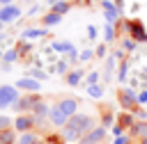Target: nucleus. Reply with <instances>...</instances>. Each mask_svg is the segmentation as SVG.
<instances>
[{"instance_id":"26","label":"nucleus","mask_w":147,"mask_h":144,"mask_svg":"<svg viewBox=\"0 0 147 144\" xmlns=\"http://www.w3.org/2000/svg\"><path fill=\"white\" fill-rule=\"evenodd\" d=\"M87 34H90V39H96V27L90 25V27H87Z\"/></svg>"},{"instance_id":"28","label":"nucleus","mask_w":147,"mask_h":144,"mask_svg":"<svg viewBox=\"0 0 147 144\" xmlns=\"http://www.w3.org/2000/svg\"><path fill=\"white\" fill-rule=\"evenodd\" d=\"M129 142V137H124V135H117V139H115V144H126Z\"/></svg>"},{"instance_id":"1","label":"nucleus","mask_w":147,"mask_h":144,"mask_svg":"<svg viewBox=\"0 0 147 144\" xmlns=\"http://www.w3.org/2000/svg\"><path fill=\"white\" fill-rule=\"evenodd\" d=\"M92 128H94V119L90 114H78L76 112L74 117H69L67 126L62 128V137L67 142H76V139H83Z\"/></svg>"},{"instance_id":"19","label":"nucleus","mask_w":147,"mask_h":144,"mask_svg":"<svg viewBox=\"0 0 147 144\" xmlns=\"http://www.w3.org/2000/svg\"><path fill=\"white\" fill-rule=\"evenodd\" d=\"M103 39H106L108 43L115 39V25H113V23H106V27H103Z\"/></svg>"},{"instance_id":"9","label":"nucleus","mask_w":147,"mask_h":144,"mask_svg":"<svg viewBox=\"0 0 147 144\" xmlns=\"http://www.w3.org/2000/svg\"><path fill=\"white\" fill-rule=\"evenodd\" d=\"M103 137H106V126H94V128H92L80 142H99V144H101Z\"/></svg>"},{"instance_id":"18","label":"nucleus","mask_w":147,"mask_h":144,"mask_svg":"<svg viewBox=\"0 0 147 144\" xmlns=\"http://www.w3.org/2000/svg\"><path fill=\"white\" fill-rule=\"evenodd\" d=\"M53 11H57V14H67V11H69V2H67V0H57V2H53Z\"/></svg>"},{"instance_id":"15","label":"nucleus","mask_w":147,"mask_h":144,"mask_svg":"<svg viewBox=\"0 0 147 144\" xmlns=\"http://www.w3.org/2000/svg\"><path fill=\"white\" fill-rule=\"evenodd\" d=\"M60 21H62V14H57V11H51V14H46V16H44L41 25H44V27H48V25H57Z\"/></svg>"},{"instance_id":"23","label":"nucleus","mask_w":147,"mask_h":144,"mask_svg":"<svg viewBox=\"0 0 147 144\" xmlns=\"http://www.w3.org/2000/svg\"><path fill=\"white\" fill-rule=\"evenodd\" d=\"M53 48H55V50H74V48H71V43H69V41H57V43H55V46H53Z\"/></svg>"},{"instance_id":"14","label":"nucleus","mask_w":147,"mask_h":144,"mask_svg":"<svg viewBox=\"0 0 147 144\" xmlns=\"http://www.w3.org/2000/svg\"><path fill=\"white\" fill-rule=\"evenodd\" d=\"M16 128H7V130H0V144H16Z\"/></svg>"},{"instance_id":"13","label":"nucleus","mask_w":147,"mask_h":144,"mask_svg":"<svg viewBox=\"0 0 147 144\" xmlns=\"http://www.w3.org/2000/svg\"><path fill=\"white\" fill-rule=\"evenodd\" d=\"M34 142H39V135H37L34 130L18 133V139H16V144H34Z\"/></svg>"},{"instance_id":"7","label":"nucleus","mask_w":147,"mask_h":144,"mask_svg":"<svg viewBox=\"0 0 147 144\" xmlns=\"http://www.w3.org/2000/svg\"><path fill=\"white\" fill-rule=\"evenodd\" d=\"M57 105L62 107V112L64 114H69V117H74L76 112H78V101L74 98V96H62L60 101H57Z\"/></svg>"},{"instance_id":"3","label":"nucleus","mask_w":147,"mask_h":144,"mask_svg":"<svg viewBox=\"0 0 147 144\" xmlns=\"http://www.w3.org/2000/svg\"><path fill=\"white\" fill-rule=\"evenodd\" d=\"M48 121H51V126H55V128H64L67 121H69V114H64L62 107L55 103V105H51V110H48Z\"/></svg>"},{"instance_id":"22","label":"nucleus","mask_w":147,"mask_h":144,"mask_svg":"<svg viewBox=\"0 0 147 144\" xmlns=\"http://www.w3.org/2000/svg\"><path fill=\"white\" fill-rule=\"evenodd\" d=\"M11 126H14V121H11L9 117L0 114V130H7V128H11Z\"/></svg>"},{"instance_id":"21","label":"nucleus","mask_w":147,"mask_h":144,"mask_svg":"<svg viewBox=\"0 0 147 144\" xmlns=\"http://www.w3.org/2000/svg\"><path fill=\"white\" fill-rule=\"evenodd\" d=\"M80 75H83L80 71H71V73L67 75V82H69V85H78V82H80Z\"/></svg>"},{"instance_id":"17","label":"nucleus","mask_w":147,"mask_h":144,"mask_svg":"<svg viewBox=\"0 0 147 144\" xmlns=\"http://www.w3.org/2000/svg\"><path fill=\"white\" fill-rule=\"evenodd\" d=\"M23 37L25 39H39V37H44V27H28V30H23Z\"/></svg>"},{"instance_id":"24","label":"nucleus","mask_w":147,"mask_h":144,"mask_svg":"<svg viewBox=\"0 0 147 144\" xmlns=\"http://www.w3.org/2000/svg\"><path fill=\"white\" fill-rule=\"evenodd\" d=\"M96 80H99V73H96V71H92V73L87 75V82H90V85H94Z\"/></svg>"},{"instance_id":"4","label":"nucleus","mask_w":147,"mask_h":144,"mask_svg":"<svg viewBox=\"0 0 147 144\" xmlns=\"http://www.w3.org/2000/svg\"><path fill=\"white\" fill-rule=\"evenodd\" d=\"M34 123H37V119H34V114H25V112H21L16 119H14V128L18 130V133H25V130H32L34 128Z\"/></svg>"},{"instance_id":"34","label":"nucleus","mask_w":147,"mask_h":144,"mask_svg":"<svg viewBox=\"0 0 147 144\" xmlns=\"http://www.w3.org/2000/svg\"><path fill=\"white\" fill-rule=\"evenodd\" d=\"M34 144H44V142H41V139H39V142H34Z\"/></svg>"},{"instance_id":"27","label":"nucleus","mask_w":147,"mask_h":144,"mask_svg":"<svg viewBox=\"0 0 147 144\" xmlns=\"http://www.w3.org/2000/svg\"><path fill=\"white\" fill-rule=\"evenodd\" d=\"M138 103H140V105H145V103H147V91L138 94Z\"/></svg>"},{"instance_id":"20","label":"nucleus","mask_w":147,"mask_h":144,"mask_svg":"<svg viewBox=\"0 0 147 144\" xmlns=\"http://www.w3.org/2000/svg\"><path fill=\"white\" fill-rule=\"evenodd\" d=\"M87 94H90L92 98H101V96H103V89L94 82V85H90V87H87Z\"/></svg>"},{"instance_id":"5","label":"nucleus","mask_w":147,"mask_h":144,"mask_svg":"<svg viewBox=\"0 0 147 144\" xmlns=\"http://www.w3.org/2000/svg\"><path fill=\"white\" fill-rule=\"evenodd\" d=\"M37 101H39V96L37 94H30V96H21L16 103H14V107L18 110V114L21 112H28V110H32L34 105H37Z\"/></svg>"},{"instance_id":"6","label":"nucleus","mask_w":147,"mask_h":144,"mask_svg":"<svg viewBox=\"0 0 147 144\" xmlns=\"http://www.w3.org/2000/svg\"><path fill=\"white\" fill-rule=\"evenodd\" d=\"M119 103H122L126 110L140 105V103H138V94H136L133 89H122V91H119Z\"/></svg>"},{"instance_id":"8","label":"nucleus","mask_w":147,"mask_h":144,"mask_svg":"<svg viewBox=\"0 0 147 144\" xmlns=\"http://www.w3.org/2000/svg\"><path fill=\"white\" fill-rule=\"evenodd\" d=\"M18 16H21V9H18L14 2H11V5H2V7H0V18H2L5 23H11V21H16Z\"/></svg>"},{"instance_id":"31","label":"nucleus","mask_w":147,"mask_h":144,"mask_svg":"<svg viewBox=\"0 0 147 144\" xmlns=\"http://www.w3.org/2000/svg\"><path fill=\"white\" fill-rule=\"evenodd\" d=\"M80 144H99V142H80Z\"/></svg>"},{"instance_id":"2","label":"nucleus","mask_w":147,"mask_h":144,"mask_svg":"<svg viewBox=\"0 0 147 144\" xmlns=\"http://www.w3.org/2000/svg\"><path fill=\"white\" fill-rule=\"evenodd\" d=\"M18 98H21L18 96V87H14V85H2L0 87V110L11 107Z\"/></svg>"},{"instance_id":"12","label":"nucleus","mask_w":147,"mask_h":144,"mask_svg":"<svg viewBox=\"0 0 147 144\" xmlns=\"http://www.w3.org/2000/svg\"><path fill=\"white\" fill-rule=\"evenodd\" d=\"M18 89H25V91H39V80H32V78H21L16 82Z\"/></svg>"},{"instance_id":"11","label":"nucleus","mask_w":147,"mask_h":144,"mask_svg":"<svg viewBox=\"0 0 147 144\" xmlns=\"http://www.w3.org/2000/svg\"><path fill=\"white\" fill-rule=\"evenodd\" d=\"M103 11H106V23H115L119 18V11L110 0H103Z\"/></svg>"},{"instance_id":"32","label":"nucleus","mask_w":147,"mask_h":144,"mask_svg":"<svg viewBox=\"0 0 147 144\" xmlns=\"http://www.w3.org/2000/svg\"><path fill=\"white\" fill-rule=\"evenodd\" d=\"M2 25H5V21H2V18H0V30H2Z\"/></svg>"},{"instance_id":"30","label":"nucleus","mask_w":147,"mask_h":144,"mask_svg":"<svg viewBox=\"0 0 147 144\" xmlns=\"http://www.w3.org/2000/svg\"><path fill=\"white\" fill-rule=\"evenodd\" d=\"M14 0H0V5H11Z\"/></svg>"},{"instance_id":"25","label":"nucleus","mask_w":147,"mask_h":144,"mask_svg":"<svg viewBox=\"0 0 147 144\" xmlns=\"http://www.w3.org/2000/svg\"><path fill=\"white\" fill-rule=\"evenodd\" d=\"M16 59V50H9L7 55H5V62H14Z\"/></svg>"},{"instance_id":"16","label":"nucleus","mask_w":147,"mask_h":144,"mask_svg":"<svg viewBox=\"0 0 147 144\" xmlns=\"http://www.w3.org/2000/svg\"><path fill=\"white\" fill-rule=\"evenodd\" d=\"M136 137H140V139H145L147 137V121H138V123H133V130H131Z\"/></svg>"},{"instance_id":"29","label":"nucleus","mask_w":147,"mask_h":144,"mask_svg":"<svg viewBox=\"0 0 147 144\" xmlns=\"http://www.w3.org/2000/svg\"><path fill=\"white\" fill-rule=\"evenodd\" d=\"M90 57H92V50H85V53L80 55V59H90Z\"/></svg>"},{"instance_id":"33","label":"nucleus","mask_w":147,"mask_h":144,"mask_svg":"<svg viewBox=\"0 0 147 144\" xmlns=\"http://www.w3.org/2000/svg\"><path fill=\"white\" fill-rule=\"evenodd\" d=\"M48 2H51V5H53V2H57V0H48Z\"/></svg>"},{"instance_id":"10","label":"nucleus","mask_w":147,"mask_h":144,"mask_svg":"<svg viewBox=\"0 0 147 144\" xmlns=\"http://www.w3.org/2000/svg\"><path fill=\"white\" fill-rule=\"evenodd\" d=\"M48 110H51V105H46L41 98L37 101V105L32 107V114H34V119L37 121H44V119H48Z\"/></svg>"}]
</instances>
